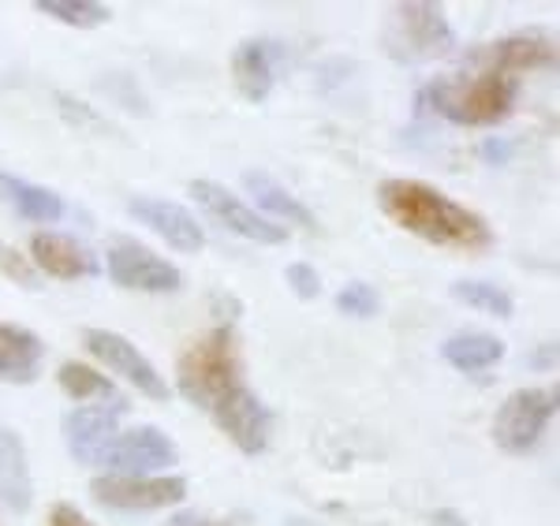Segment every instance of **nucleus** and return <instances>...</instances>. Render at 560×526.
Instances as JSON below:
<instances>
[{"instance_id":"13","label":"nucleus","mask_w":560,"mask_h":526,"mask_svg":"<svg viewBox=\"0 0 560 526\" xmlns=\"http://www.w3.org/2000/svg\"><path fill=\"white\" fill-rule=\"evenodd\" d=\"M128 210L135 221H142L150 232H158L161 239L168 243L173 250H184V254H198L206 243L202 235V224L195 221L191 213L184 210V206L176 202H165V198H131Z\"/></svg>"},{"instance_id":"7","label":"nucleus","mask_w":560,"mask_h":526,"mask_svg":"<svg viewBox=\"0 0 560 526\" xmlns=\"http://www.w3.org/2000/svg\"><path fill=\"white\" fill-rule=\"evenodd\" d=\"M90 496L102 507L113 512H158V507H173L187 496L184 478H120L105 475L90 482Z\"/></svg>"},{"instance_id":"19","label":"nucleus","mask_w":560,"mask_h":526,"mask_svg":"<svg viewBox=\"0 0 560 526\" xmlns=\"http://www.w3.org/2000/svg\"><path fill=\"white\" fill-rule=\"evenodd\" d=\"M0 198H4L23 221L49 224L65 217V202H60L52 190L31 184V179H23V176H12V172H4V168H0Z\"/></svg>"},{"instance_id":"29","label":"nucleus","mask_w":560,"mask_h":526,"mask_svg":"<svg viewBox=\"0 0 560 526\" xmlns=\"http://www.w3.org/2000/svg\"><path fill=\"white\" fill-rule=\"evenodd\" d=\"M482 157L490 161V165H504V161L512 157V142H504V139H486V142H482Z\"/></svg>"},{"instance_id":"2","label":"nucleus","mask_w":560,"mask_h":526,"mask_svg":"<svg viewBox=\"0 0 560 526\" xmlns=\"http://www.w3.org/2000/svg\"><path fill=\"white\" fill-rule=\"evenodd\" d=\"M377 206L385 210L388 221H396L404 232L419 235L433 247L486 250L493 243L486 217L445 198L438 187L422 184V179H385L377 187Z\"/></svg>"},{"instance_id":"27","label":"nucleus","mask_w":560,"mask_h":526,"mask_svg":"<svg viewBox=\"0 0 560 526\" xmlns=\"http://www.w3.org/2000/svg\"><path fill=\"white\" fill-rule=\"evenodd\" d=\"M57 108H60V113H65L68 116V120L71 124H90V127H102V131H105V120H102V116H97L94 113V108H90V105H83V102H79V97H71V94H57Z\"/></svg>"},{"instance_id":"30","label":"nucleus","mask_w":560,"mask_h":526,"mask_svg":"<svg viewBox=\"0 0 560 526\" xmlns=\"http://www.w3.org/2000/svg\"><path fill=\"white\" fill-rule=\"evenodd\" d=\"M213 303H217V317H221V325H232L240 317V299H232V295H213Z\"/></svg>"},{"instance_id":"18","label":"nucleus","mask_w":560,"mask_h":526,"mask_svg":"<svg viewBox=\"0 0 560 526\" xmlns=\"http://www.w3.org/2000/svg\"><path fill=\"white\" fill-rule=\"evenodd\" d=\"M243 184H247V190L255 195V202L261 206V217H266V221H269V217H277V221H292L295 229H303V232H318L314 213L306 210L295 195H288V190L280 187L269 172L250 168L247 176H243Z\"/></svg>"},{"instance_id":"24","label":"nucleus","mask_w":560,"mask_h":526,"mask_svg":"<svg viewBox=\"0 0 560 526\" xmlns=\"http://www.w3.org/2000/svg\"><path fill=\"white\" fill-rule=\"evenodd\" d=\"M337 311L351 317H374L382 311V295L366 284V280H351L337 292Z\"/></svg>"},{"instance_id":"12","label":"nucleus","mask_w":560,"mask_h":526,"mask_svg":"<svg viewBox=\"0 0 560 526\" xmlns=\"http://www.w3.org/2000/svg\"><path fill=\"white\" fill-rule=\"evenodd\" d=\"M467 60H471L475 68H482V71H501V75L516 79L520 71L553 68L557 49H553V42H549L546 31H520V34L501 38V42L482 45V49H475Z\"/></svg>"},{"instance_id":"17","label":"nucleus","mask_w":560,"mask_h":526,"mask_svg":"<svg viewBox=\"0 0 560 526\" xmlns=\"http://www.w3.org/2000/svg\"><path fill=\"white\" fill-rule=\"evenodd\" d=\"M0 504L8 512L31 507V467H26L23 441L0 422Z\"/></svg>"},{"instance_id":"33","label":"nucleus","mask_w":560,"mask_h":526,"mask_svg":"<svg viewBox=\"0 0 560 526\" xmlns=\"http://www.w3.org/2000/svg\"><path fill=\"white\" fill-rule=\"evenodd\" d=\"M553 355H557V348H553V343H546V348H541V351H530V366H535V370H549V366H553Z\"/></svg>"},{"instance_id":"14","label":"nucleus","mask_w":560,"mask_h":526,"mask_svg":"<svg viewBox=\"0 0 560 526\" xmlns=\"http://www.w3.org/2000/svg\"><path fill=\"white\" fill-rule=\"evenodd\" d=\"M31 258L42 273L57 280H90L102 273V261L94 258V250H86L75 235L65 232H38L31 239Z\"/></svg>"},{"instance_id":"23","label":"nucleus","mask_w":560,"mask_h":526,"mask_svg":"<svg viewBox=\"0 0 560 526\" xmlns=\"http://www.w3.org/2000/svg\"><path fill=\"white\" fill-rule=\"evenodd\" d=\"M453 295L459 303H467L471 311L493 314V317H509L512 314V295L504 288H497L493 280H456Z\"/></svg>"},{"instance_id":"22","label":"nucleus","mask_w":560,"mask_h":526,"mask_svg":"<svg viewBox=\"0 0 560 526\" xmlns=\"http://www.w3.org/2000/svg\"><path fill=\"white\" fill-rule=\"evenodd\" d=\"M34 8L57 23L79 26V31H94V26H105L113 20V8L102 4V0H38Z\"/></svg>"},{"instance_id":"10","label":"nucleus","mask_w":560,"mask_h":526,"mask_svg":"<svg viewBox=\"0 0 560 526\" xmlns=\"http://www.w3.org/2000/svg\"><path fill=\"white\" fill-rule=\"evenodd\" d=\"M176 444L158 430V425H142V430H131L124 437H116L105 448L102 464L108 467V475L120 478H153L158 470L176 464Z\"/></svg>"},{"instance_id":"26","label":"nucleus","mask_w":560,"mask_h":526,"mask_svg":"<svg viewBox=\"0 0 560 526\" xmlns=\"http://www.w3.org/2000/svg\"><path fill=\"white\" fill-rule=\"evenodd\" d=\"M288 284H292V292L300 299H318L322 295V280H318V269L306 266V261H295V266H288Z\"/></svg>"},{"instance_id":"11","label":"nucleus","mask_w":560,"mask_h":526,"mask_svg":"<svg viewBox=\"0 0 560 526\" xmlns=\"http://www.w3.org/2000/svg\"><path fill=\"white\" fill-rule=\"evenodd\" d=\"M128 411L124 400H108V404H83L75 411L65 414V441L68 452L79 464H102L105 448L116 441L120 430V414Z\"/></svg>"},{"instance_id":"15","label":"nucleus","mask_w":560,"mask_h":526,"mask_svg":"<svg viewBox=\"0 0 560 526\" xmlns=\"http://www.w3.org/2000/svg\"><path fill=\"white\" fill-rule=\"evenodd\" d=\"M273 75H277V45L250 38L243 42L236 52H232V79H236L240 94L247 97L250 105H261L273 90Z\"/></svg>"},{"instance_id":"9","label":"nucleus","mask_w":560,"mask_h":526,"mask_svg":"<svg viewBox=\"0 0 560 526\" xmlns=\"http://www.w3.org/2000/svg\"><path fill=\"white\" fill-rule=\"evenodd\" d=\"M83 343H86L90 355H94L97 362H105L108 370H116V377H124L128 385H135L142 396H150V400H158V404L168 400V385L161 381L158 370H153V362L142 355L131 340H124L120 332L86 329Z\"/></svg>"},{"instance_id":"5","label":"nucleus","mask_w":560,"mask_h":526,"mask_svg":"<svg viewBox=\"0 0 560 526\" xmlns=\"http://www.w3.org/2000/svg\"><path fill=\"white\" fill-rule=\"evenodd\" d=\"M557 414V388H520L493 414V441L509 456H527L538 448L549 419Z\"/></svg>"},{"instance_id":"1","label":"nucleus","mask_w":560,"mask_h":526,"mask_svg":"<svg viewBox=\"0 0 560 526\" xmlns=\"http://www.w3.org/2000/svg\"><path fill=\"white\" fill-rule=\"evenodd\" d=\"M179 393L191 400L198 411H206L217 422L240 452L258 456L269 448V433H273V414L269 407L250 393L243 381L236 329L232 325H217L213 332L198 337L191 348L179 355L176 366Z\"/></svg>"},{"instance_id":"32","label":"nucleus","mask_w":560,"mask_h":526,"mask_svg":"<svg viewBox=\"0 0 560 526\" xmlns=\"http://www.w3.org/2000/svg\"><path fill=\"white\" fill-rule=\"evenodd\" d=\"M168 526H236V523H213V519H202V515H195V512H179Z\"/></svg>"},{"instance_id":"4","label":"nucleus","mask_w":560,"mask_h":526,"mask_svg":"<svg viewBox=\"0 0 560 526\" xmlns=\"http://www.w3.org/2000/svg\"><path fill=\"white\" fill-rule=\"evenodd\" d=\"M456 34L445 20V8L430 4V0H408V4L388 8L385 23V49L400 63H422L438 60L453 49Z\"/></svg>"},{"instance_id":"6","label":"nucleus","mask_w":560,"mask_h":526,"mask_svg":"<svg viewBox=\"0 0 560 526\" xmlns=\"http://www.w3.org/2000/svg\"><path fill=\"white\" fill-rule=\"evenodd\" d=\"M108 277H113V284L128 288V292L147 295H168L179 292V284H184L173 261L158 258L147 243L131 239V235H116L108 243Z\"/></svg>"},{"instance_id":"28","label":"nucleus","mask_w":560,"mask_h":526,"mask_svg":"<svg viewBox=\"0 0 560 526\" xmlns=\"http://www.w3.org/2000/svg\"><path fill=\"white\" fill-rule=\"evenodd\" d=\"M49 526H94V523H90L75 504H52L49 507Z\"/></svg>"},{"instance_id":"25","label":"nucleus","mask_w":560,"mask_h":526,"mask_svg":"<svg viewBox=\"0 0 560 526\" xmlns=\"http://www.w3.org/2000/svg\"><path fill=\"white\" fill-rule=\"evenodd\" d=\"M0 273L12 280V284L26 288V292H38V288H42L38 269H34L31 261H26V254H23V250L8 247V243H0Z\"/></svg>"},{"instance_id":"16","label":"nucleus","mask_w":560,"mask_h":526,"mask_svg":"<svg viewBox=\"0 0 560 526\" xmlns=\"http://www.w3.org/2000/svg\"><path fill=\"white\" fill-rule=\"evenodd\" d=\"M45 343L38 332L20 325H0V381L4 385H31L42 374Z\"/></svg>"},{"instance_id":"31","label":"nucleus","mask_w":560,"mask_h":526,"mask_svg":"<svg viewBox=\"0 0 560 526\" xmlns=\"http://www.w3.org/2000/svg\"><path fill=\"white\" fill-rule=\"evenodd\" d=\"M427 526H467V519L459 512H453V507H445V512H433Z\"/></svg>"},{"instance_id":"21","label":"nucleus","mask_w":560,"mask_h":526,"mask_svg":"<svg viewBox=\"0 0 560 526\" xmlns=\"http://www.w3.org/2000/svg\"><path fill=\"white\" fill-rule=\"evenodd\" d=\"M57 381H60V388H65L71 400H83V404L120 400L113 381H108L105 374H97V370H90L86 362H60Z\"/></svg>"},{"instance_id":"8","label":"nucleus","mask_w":560,"mask_h":526,"mask_svg":"<svg viewBox=\"0 0 560 526\" xmlns=\"http://www.w3.org/2000/svg\"><path fill=\"white\" fill-rule=\"evenodd\" d=\"M191 198L198 206H202L206 213H213V221H221L229 232L243 235V239L250 243H266V247H273V243H284L288 232L280 229L277 221H266L258 210H250L247 202H240L236 195H232L229 187L213 184V179H191Z\"/></svg>"},{"instance_id":"3","label":"nucleus","mask_w":560,"mask_h":526,"mask_svg":"<svg viewBox=\"0 0 560 526\" xmlns=\"http://www.w3.org/2000/svg\"><path fill=\"white\" fill-rule=\"evenodd\" d=\"M520 83L501 71H482L475 68L471 75L456 79H433L419 90L415 108L419 113H438L448 124L459 127H493L504 124L516 108Z\"/></svg>"},{"instance_id":"20","label":"nucleus","mask_w":560,"mask_h":526,"mask_svg":"<svg viewBox=\"0 0 560 526\" xmlns=\"http://www.w3.org/2000/svg\"><path fill=\"white\" fill-rule=\"evenodd\" d=\"M441 355L464 374H475V370H486L504 359V340H497L493 332H456L453 340H445Z\"/></svg>"}]
</instances>
